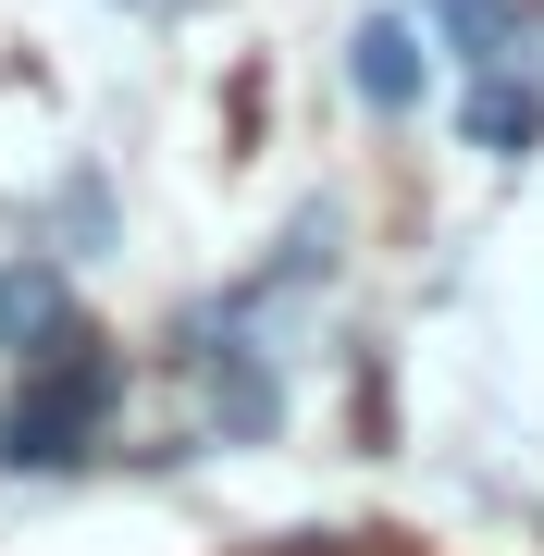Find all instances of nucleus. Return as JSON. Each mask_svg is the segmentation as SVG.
<instances>
[{
	"label": "nucleus",
	"instance_id": "f257e3e1",
	"mask_svg": "<svg viewBox=\"0 0 544 556\" xmlns=\"http://www.w3.org/2000/svg\"><path fill=\"white\" fill-rule=\"evenodd\" d=\"M112 396H124V358L112 346H87V334L38 346L25 383H13V408H0V457H13V470H75V457L100 445Z\"/></svg>",
	"mask_w": 544,
	"mask_h": 556
},
{
	"label": "nucleus",
	"instance_id": "f03ea898",
	"mask_svg": "<svg viewBox=\"0 0 544 556\" xmlns=\"http://www.w3.org/2000/svg\"><path fill=\"white\" fill-rule=\"evenodd\" d=\"M346 87H359L371 112H421V87H433L421 25H408V13H371L359 38H346Z\"/></svg>",
	"mask_w": 544,
	"mask_h": 556
},
{
	"label": "nucleus",
	"instance_id": "7ed1b4c3",
	"mask_svg": "<svg viewBox=\"0 0 544 556\" xmlns=\"http://www.w3.org/2000/svg\"><path fill=\"white\" fill-rule=\"evenodd\" d=\"M199 383H211V420H223L236 445H261L273 420H284V383H273V358L248 346V334H211V346H199Z\"/></svg>",
	"mask_w": 544,
	"mask_h": 556
},
{
	"label": "nucleus",
	"instance_id": "20e7f679",
	"mask_svg": "<svg viewBox=\"0 0 544 556\" xmlns=\"http://www.w3.org/2000/svg\"><path fill=\"white\" fill-rule=\"evenodd\" d=\"M433 38L470 62V87H483V75H507V50H520V13H507V0H433Z\"/></svg>",
	"mask_w": 544,
	"mask_h": 556
},
{
	"label": "nucleus",
	"instance_id": "39448f33",
	"mask_svg": "<svg viewBox=\"0 0 544 556\" xmlns=\"http://www.w3.org/2000/svg\"><path fill=\"white\" fill-rule=\"evenodd\" d=\"M470 137H483V149H532L544 137V100L507 87V75H483V87H470Z\"/></svg>",
	"mask_w": 544,
	"mask_h": 556
}]
</instances>
